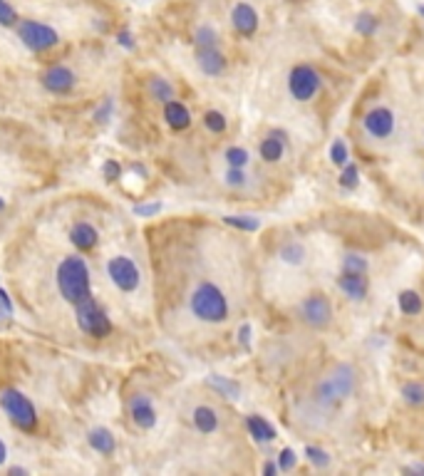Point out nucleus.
<instances>
[{
    "label": "nucleus",
    "instance_id": "nucleus-5",
    "mask_svg": "<svg viewBox=\"0 0 424 476\" xmlns=\"http://www.w3.org/2000/svg\"><path fill=\"white\" fill-rule=\"evenodd\" d=\"M18 38L33 53H45V50H50V47H55L60 42L58 30H53L45 23H38V20H20Z\"/></svg>",
    "mask_w": 424,
    "mask_h": 476
},
{
    "label": "nucleus",
    "instance_id": "nucleus-41",
    "mask_svg": "<svg viewBox=\"0 0 424 476\" xmlns=\"http://www.w3.org/2000/svg\"><path fill=\"white\" fill-rule=\"evenodd\" d=\"M110 114H112V99H105V105L99 107L95 117H97V122H107V119H110Z\"/></svg>",
    "mask_w": 424,
    "mask_h": 476
},
{
    "label": "nucleus",
    "instance_id": "nucleus-8",
    "mask_svg": "<svg viewBox=\"0 0 424 476\" xmlns=\"http://www.w3.org/2000/svg\"><path fill=\"white\" fill-rule=\"evenodd\" d=\"M107 271H110L112 283H114L119 290H124V293L137 290L139 268L134 266V261H132V258H127V255H114V258L107 263Z\"/></svg>",
    "mask_w": 424,
    "mask_h": 476
},
{
    "label": "nucleus",
    "instance_id": "nucleus-30",
    "mask_svg": "<svg viewBox=\"0 0 424 476\" xmlns=\"http://www.w3.org/2000/svg\"><path fill=\"white\" fill-rule=\"evenodd\" d=\"M367 268H370V263H367L365 255H360V253L342 255V271H345V273H367Z\"/></svg>",
    "mask_w": 424,
    "mask_h": 476
},
{
    "label": "nucleus",
    "instance_id": "nucleus-49",
    "mask_svg": "<svg viewBox=\"0 0 424 476\" xmlns=\"http://www.w3.org/2000/svg\"><path fill=\"white\" fill-rule=\"evenodd\" d=\"M3 206H5V201H3V199H0V211H3Z\"/></svg>",
    "mask_w": 424,
    "mask_h": 476
},
{
    "label": "nucleus",
    "instance_id": "nucleus-42",
    "mask_svg": "<svg viewBox=\"0 0 424 476\" xmlns=\"http://www.w3.org/2000/svg\"><path fill=\"white\" fill-rule=\"evenodd\" d=\"M238 342H241L243 347L251 342V325H241V327H238Z\"/></svg>",
    "mask_w": 424,
    "mask_h": 476
},
{
    "label": "nucleus",
    "instance_id": "nucleus-33",
    "mask_svg": "<svg viewBox=\"0 0 424 476\" xmlns=\"http://www.w3.org/2000/svg\"><path fill=\"white\" fill-rule=\"evenodd\" d=\"M330 162H333L335 166H340V169L350 162V149H347L345 139H335L333 142V147H330Z\"/></svg>",
    "mask_w": 424,
    "mask_h": 476
},
{
    "label": "nucleus",
    "instance_id": "nucleus-19",
    "mask_svg": "<svg viewBox=\"0 0 424 476\" xmlns=\"http://www.w3.org/2000/svg\"><path fill=\"white\" fill-rule=\"evenodd\" d=\"M246 427H248V434H251L255 442H273L275 439V429L261 417V414H248Z\"/></svg>",
    "mask_w": 424,
    "mask_h": 476
},
{
    "label": "nucleus",
    "instance_id": "nucleus-28",
    "mask_svg": "<svg viewBox=\"0 0 424 476\" xmlns=\"http://www.w3.org/2000/svg\"><path fill=\"white\" fill-rule=\"evenodd\" d=\"M223 223H229V226H234L238 231H248V234L261 229V221L253 218V216H223Z\"/></svg>",
    "mask_w": 424,
    "mask_h": 476
},
{
    "label": "nucleus",
    "instance_id": "nucleus-11",
    "mask_svg": "<svg viewBox=\"0 0 424 476\" xmlns=\"http://www.w3.org/2000/svg\"><path fill=\"white\" fill-rule=\"evenodd\" d=\"M231 25L243 38H253L258 33V25H261L258 10L251 3H236L234 10H231Z\"/></svg>",
    "mask_w": 424,
    "mask_h": 476
},
{
    "label": "nucleus",
    "instance_id": "nucleus-50",
    "mask_svg": "<svg viewBox=\"0 0 424 476\" xmlns=\"http://www.w3.org/2000/svg\"><path fill=\"white\" fill-rule=\"evenodd\" d=\"M293 3H298V0H293Z\"/></svg>",
    "mask_w": 424,
    "mask_h": 476
},
{
    "label": "nucleus",
    "instance_id": "nucleus-25",
    "mask_svg": "<svg viewBox=\"0 0 424 476\" xmlns=\"http://www.w3.org/2000/svg\"><path fill=\"white\" fill-rule=\"evenodd\" d=\"M219 42H221V38L216 33V27H211V25L196 27V33H194L196 47H219Z\"/></svg>",
    "mask_w": 424,
    "mask_h": 476
},
{
    "label": "nucleus",
    "instance_id": "nucleus-37",
    "mask_svg": "<svg viewBox=\"0 0 424 476\" xmlns=\"http://www.w3.org/2000/svg\"><path fill=\"white\" fill-rule=\"evenodd\" d=\"M226 184H229V186H236V189H238V186H246V171L243 169H234V166H229V171H226Z\"/></svg>",
    "mask_w": 424,
    "mask_h": 476
},
{
    "label": "nucleus",
    "instance_id": "nucleus-36",
    "mask_svg": "<svg viewBox=\"0 0 424 476\" xmlns=\"http://www.w3.org/2000/svg\"><path fill=\"white\" fill-rule=\"evenodd\" d=\"M295 466H298V457H295V451L290 449V447L281 449V454H278V469H281V471H293Z\"/></svg>",
    "mask_w": 424,
    "mask_h": 476
},
{
    "label": "nucleus",
    "instance_id": "nucleus-24",
    "mask_svg": "<svg viewBox=\"0 0 424 476\" xmlns=\"http://www.w3.org/2000/svg\"><path fill=\"white\" fill-rule=\"evenodd\" d=\"M209 385L214 387V390L221 392V394H226L229 399H238V394H241V385H238V382H234V379L221 377V375H211Z\"/></svg>",
    "mask_w": 424,
    "mask_h": 476
},
{
    "label": "nucleus",
    "instance_id": "nucleus-23",
    "mask_svg": "<svg viewBox=\"0 0 424 476\" xmlns=\"http://www.w3.org/2000/svg\"><path fill=\"white\" fill-rule=\"evenodd\" d=\"M397 305L405 315H412V318H414V315L422 313L424 303H422V295H419L417 290H402L397 298Z\"/></svg>",
    "mask_w": 424,
    "mask_h": 476
},
{
    "label": "nucleus",
    "instance_id": "nucleus-16",
    "mask_svg": "<svg viewBox=\"0 0 424 476\" xmlns=\"http://www.w3.org/2000/svg\"><path fill=\"white\" fill-rule=\"evenodd\" d=\"M129 410H132V419H134V424L142 427V429H151V427L157 424V412H154V407H151L149 397H144V394L132 397Z\"/></svg>",
    "mask_w": 424,
    "mask_h": 476
},
{
    "label": "nucleus",
    "instance_id": "nucleus-32",
    "mask_svg": "<svg viewBox=\"0 0 424 476\" xmlns=\"http://www.w3.org/2000/svg\"><path fill=\"white\" fill-rule=\"evenodd\" d=\"M338 184L342 186V189H358V184H360V169H358V166L347 162L345 166H342V171H340Z\"/></svg>",
    "mask_w": 424,
    "mask_h": 476
},
{
    "label": "nucleus",
    "instance_id": "nucleus-20",
    "mask_svg": "<svg viewBox=\"0 0 424 476\" xmlns=\"http://www.w3.org/2000/svg\"><path fill=\"white\" fill-rule=\"evenodd\" d=\"M70 238H72V243L79 248V251H90V248L97 246L99 236H97V231L92 229L90 223H77V226L72 229Z\"/></svg>",
    "mask_w": 424,
    "mask_h": 476
},
{
    "label": "nucleus",
    "instance_id": "nucleus-39",
    "mask_svg": "<svg viewBox=\"0 0 424 476\" xmlns=\"http://www.w3.org/2000/svg\"><path fill=\"white\" fill-rule=\"evenodd\" d=\"M159 211H162V203L159 201L144 203V206H134V214H139V216H154V214H159Z\"/></svg>",
    "mask_w": 424,
    "mask_h": 476
},
{
    "label": "nucleus",
    "instance_id": "nucleus-47",
    "mask_svg": "<svg viewBox=\"0 0 424 476\" xmlns=\"http://www.w3.org/2000/svg\"><path fill=\"white\" fill-rule=\"evenodd\" d=\"M410 471H417V474H424V464H414V466H410Z\"/></svg>",
    "mask_w": 424,
    "mask_h": 476
},
{
    "label": "nucleus",
    "instance_id": "nucleus-48",
    "mask_svg": "<svg viewBox=\"0 0 424 476\" xmlns=\"http://www.w3.org/2000/svg\"><path fill=\"white\" fill-rule=\"evenodd\" d=\"M417 13H419V15H422V18H424V5H417Z\"/></svg>",
    "mask_w": 424,
    "mask_h": 476
},
{
    "label": "nucleus",
    "instance_id": "nucleus-10",
    "mask_svg": "<svg viewBox=\"0 0 424 476\" xmlns=\"http://www.w3.org/2000/svg\"><path fill=\"white\" fill-rule=\"evenodd\" d=\"M362 129L372 139H387L395 131V114L387 107H372L362 117Z\"/></svg>",
    "mask_w": 424,
    "mask_h": 476
},
{
    "label": "nucleus",
    "instance_id": "nucleus-43",
    "mask_svg": "<svg viewBox=\"0 0 424 476\" xmlns=\"http://www.w3.org/2000/svg\"><path fill=\"white\" fill-rule=\"evenodd\" d=\"M278 471H281V469H278V462H266V464H263V474H266V476H273V474H278Z\"/></svg>",
    "mask_w": 424,
    "mask_h": 476
},
{
    "label": "nucleus",
    "instance_id": "nucleus-15",
    "mask_svg": "<svg viewBox=\"0 0 424 476\" xmlns=\"http://www.w3.org/2000/svg\"><path fill=\"white\" fill-rule=\"evenodd\" d=\"M283 151H286V131L281 129H271L266 137L258 144V154H261L263 162L275 164L283 159Z\"/></svg>",
    "mask_w": 424,
    "mask_h": 476
},
{
    "label": "nucleus",
    "instance_id": "nucleus-3",
    "mask_svg": "<svg viewBox=\"0 0 424 476\" xmlns=\"http://www.w3.org/2000/svg\"><path fill=\"white\" fill-rule=\"evenodd\" d=\"M58 286L62 298L70 300L72 305L82 303L85 298H90V273H87V266L82 258L72 255L65 258L58 268Z\"/></svg>",
    "mask_w": 424,
    "mask_h": 476
},
{
    "label": "nucleus",
    "instance_id": "nucleus-21",
    "mask_svg": "<svg viewBox=\"0 0 424 476\" xmlns=\"http://www.w3.org/2000/svg\"><path fill=\"white\" fill-rule=\"evenodd\" d=\"M90 447L99 454H112L114 451V437H112V431L105 429V427H97V429L90 431Z\"/></svg>",
    "mask_w": 424,
    "mask_h": 476
},
{
    "label": "nucleus",
    "instance_id": "nucleus-6",
    "mask_svg": "<svg viewBox=\"0 0 424 476\" xmlns=\"http://www.w3.org/2000/svg\"><path fill=\"white\" fill-rule=\"evenodd\" d=\"M0 405L8 412V417L13 419V424H18L20 429H35L38 424V414H35V407L30 405V399L18 390H5L3 397H0Z\"/></svg>",
    "mask_w": 424,
    "mask_h": 476
},
{
    "label": "nucleus",
    "instance_id": "nucleus-38",
    "mask_svg": "<svg viewBox=\"0 0 424 476\" xmlns=\"http://www.w3.org/2000/svg\"><path fill=\"white\" fill-rule=\"evenodd\" d=\"M18 13H15L8 0H0V25H15Z\"/></svg>",
    "mask_w": 424,
    "mask_h": 476
},
{
    "label": "nucleus",
    "instance_id": "nucleus-34",
    "mask_svg": "<svg viewBox=\"0 0 424 476\" xmlns=\"http://www.w3.org/2000/svg\"><path fill=\"white\" fill-rule=\"evenodd\" d=\"M305 459L313 464V466H318V469L330 466V454H327L325 449H320V447H313V444H308L305 447Z\"/></svg>",
    "mask_w": 424,
    "mask_h": 476
},
{
    "label": "nucleus",
    "instance_id": "nucleus-2",
    "mask_svg": "<svg viewBox=\"0 0 424 476\" xmlns=\"http://www.w3.org/2000/svg\"><path fill=\"white\" fill-rule=\"evenodd\" d=\"M355 385H358V375H355L353 365H345L340 362L333 370L327 372L325 377L320 379L318 390V402L325 407H338L340 402H345L350 394L355 392Z\"/></svg>",
    "mask_w": 424,
    "mask_h": 476
},
{
    "label": "nucleus",
    "instance_id": "nucleus-45",
    "mask_svg": "<svg viewBox=\"0 0 424 476\" xmlns=\"http://www.w3.org/2000/svg\"><path fill=\"white\" fill-rule=\"evenodd\" d=\"M119 45H124V47H134V42H132V35L127 33V30H124V33H119Z\"/></svg>",
    "mask_w": 424,
    "mask_h": 476
},
{
    "label": "nucleus",
    "instance_id": "nucleus-22",
    "mask_svg": "<svg viewBox=\"0 0 424 476\" xmlns=\"http://www.w3.org/2000/svg\"><path fill=\"white\" fill-rule=\"evenodd\" d=\"M278 258H281L286 266H301V263L305 261V246L298 241L283 243L281 251H278Z\"/></svg>",
    "mask_w": 424,
    "mask_h": 476
},
{
    "label": "nucleus",
    "instance_id": "nucleus-31",
    "mask_svg": "<svg viewBox=\"0 0 424 476\" xmlns=\"http://www.w3.org/2000/svg\"><path fill=\"white\" fill-rule=\"evenodd\" d=\"M203 127H206L209 131H214V134H223L226 127H229V122H226V117H223L221 112L209 110L206 114H203Z\"/></svg>",
    "mask_w": 424,
    "mask_h": 476
},
{
    "label": "nucleus",
    "instance_id": "nucleus-35",
    "mask_svg": "<svg viewBox=\"0 0 424 476\" xmlns=\"http://www.w3.org/2000/svg\"><path fill=\"white\" fill-rule=\"evenodd\" d=\"M248 151L243 149V147H229L226 149V164L229 166H234V169H246L248 166Z\"/></svg>",
    "mask_w": 424,
    "mask_h": 476
},
{
    "label": "nucleus",
    "instance_id": "nucleus-29",
    "mask_svg": "<svg viewBox=\"0 0 424 476\" xmlns=\"http://www.w3.org/2000/svg\"><path fill=\"white\" fill-rule=\"evenodd\" d=\"M149 92H151V97L154 99H159V102H171L174 99V87L166 82V79H162V77H157V79H151L149 82Z\"/></svg>",
    "mask_w": 424,
    "mask_h": 476
},
{
    "label": "nucleus",
    "instance_id": "nucleus-40",
    "mask_svg": "<svg viewBox=\"0 0 424 476\" xmlns=\"http://www.w3.org/2000/svg\"><path fill=\"white\" fill-rule=\"evenodd\" d=\"M119 174H122V166H119L117 162H107L105 164V177H107V181H117L119 179Z\"/></svg>",
    "mask_w": 424,
    "mask_h": 476
},
{
    "label": "nucleus",
    "instance_id": "nucleus-26",
    "mask_svg": "<svg viewBox=\"0 0 424 476\" xmlns=\"http://www.w3.org/2000/svg\"><path fill=\"white\" fill-rule=\"evenodd\" d=\"M377 27H379V20L377 15L372 13H360L358 20H355V33L362 35V38H372V35L377 33Z\"/></svg>",
    "mask_w": 424,
    "mask_h": 476
},
{
    "label": "nucleus",
    "instance_id": "nucleus-4",
    "mask_svg": "<svg viewBox=\"0 0 424 476\" xmlns=\"http://www.w3.org/2000/svg\"><path fill=\"white\" fill-rule=\"evenodd\" d=\"M320 90H323V75L308 62L295 65L288 75V92L295 102H310Z\"/></svg>",
    "mask_w": 424,
    "mask_h": 476
},
{
    "label": "nucleus",
    "instance_id": "nucleus-44",
    "mask_svg": "<svg viewBox=\"0 0 424 476\" xmlns=\"http://www.w3.org/2000/svg\"><path fill=\"white\" fill-rule=\"evenodd\" d=\"M0 308H3L5 313H10V310H13V303L8 300V293H5V290H0Z\"/></svg>",
    "mask_w": 424,
    "mask_h": 476
},
{
    "label": "nucleus",
    "instance_id": "nucleus-9",
    "mask_svg": "<svg viewBox=\"0 0 424 476\" xmlns=\"http://www.w3.org/2000/svg\"><path fill=\"white\" fill-rule=\"evenodd\" d=\"M301 320L310 327H325L333 320V303L325 295H310L301 303Z\"/></svg>",
    "mask_w": 424,
    "mask_h": 476
},
{
    "label": "nucleus",
    "instance_id": "nucleus-14",
    "mask_svg": "<svg viewBox=\"0 0 424 476\" xmlns=\"http://www.w3.org/2000/svg\"><path fill=\"white\" fill-rule=\"evenodd\" d=\"M338 288L345 293V298L360 303V300L367 298L370 281H367V273H345V271H342V273H340V278H338Z\"/></svg>",
    "mask_w": 424,
    "mask_h": 476
},
{
    "label": "nucleus",
    "instance_id": "nucleus-13",
    "mask_svg": "<svg viewBox=\"0 0 424 476\" xmlns=\"http://www.w3.org/2000/svg\"><path fill=\"white\" fill-rule=\"evenodd\" d=\"M42 87L55 92V95L70 92L72 87H75V72L65 65H53L45 75H42Z\"/></svg>",
    "mask_w": 424,
    "mask_h": 476
},
{
    "label": "nucleus",
    "instance_id": "nucleus-27",
    "mask_svg": "<svg viewBox=\"0 0 424 476\" xmlns=\"http://www.w3.org/2000/svg\"><path fill=\"white\" fill-rule=\"evenodd\" d=\"M402 397H405L407 405L424 407V385L422 382H405L402 385Z\"/></svg>",
    "mask_w": 424,
    "mask_h": 476
},
{
    "label": "nucleus",
    "instance_id": "nucleus-7",
    "mask_svg": "<svg viewBox=\"0 0 424 476\" xmlns=\"http://www.w3.org/2000/svg\"><path fill=\"white\" fill-rule=\"evenodd\" d=\"M75 308H77V323L85 333L95 335V338H105V335H110V330H112L110 318H107L105 310L92 300V295L82 300V303H77Z\"/></svg>",
    "mask_w": 424,
    "mask_h": 476
},
{
    "label": "nucleus",
    "instance_id": "nucleus-12",
    "mask_svg": "<svg viewBox=\"0 0 424 476\" xmlns=\"http://www.w3.org/2000/svg\"><path fill=\"white\" fill-rule=\"evenodd\" d=\"M196 62L199 70L209 77H219L226 70V55L219 47H196Z\"/></svg>",
    "mask_w": 424,
    "mask_h": 476
},
{
    "label": "nucleus",
    "instance_id": "nucleus-17",
    "mask_svg": "<svg viewBox=\"0 0 424 476\" xmlns=\"http://www.w3.org/2000/svg\"><path fill=\"white\" fill-rule=\"evenodd\" d=\"M164 119H166V124H169L171 129L182 131L191 124V112L186 110V105H182L177 99H171V102L164 105Z\"/></svg>",
    "mask_w": 424,
    "mask_h": 476
},
{
    "label": "nucleus",
    "instance_id": "nucleus-1",
    "mask_svg": "<svg viewBox=\"0 0 424 476\" xmlns=\"http://www.w3.org/2000/svg\"><path fill=\"white\" fill-rule=\"evenodd\" d=\"M189 305L191 313L203 323H223L229 318V300H226L221 288L211 281H203L194 288Z\"/></svg>",
    "mask_w": 424,
    "mask_h": 476
},
{
    "label": "nucleus",
    "instance_id": "nucleus-18",
    "mask_svg": "<svg viewBox=\"0 0 424 476\" xmlns=\"http://www.w3.org/2000/svg\"><path fill=\"white\" fill-rule=\"evenodd\" d=\"M191 419H194V427L201 434H214L216 429H219V414H216L214 407H196L194 414H191Z\"/></svg>",
    "mask_w": 424,
    "mask_h": 476
},
{
    "label": "nucleus",
    "instance_id": "nucleus-46",
    "mask_svg": "<svg viewBox=\"0 0 424 476\" xmlns=\"http://www.w3.org/2000/svg\"><path fill=\"white\" fill-rule=\"evenodd\" d=\"M5 454H8V451H5V444L0 442V464L5 462Z\"/></svg>",
    "mask_w": 424,
    "mask_h": 476
}]
</instances>
